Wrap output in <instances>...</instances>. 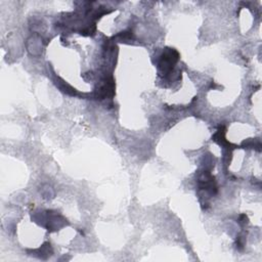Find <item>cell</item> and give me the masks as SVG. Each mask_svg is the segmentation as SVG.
<instances>
[{"instance_id":"6da1fadb","label":"cell","mask_w":262,"mask_h":262,"mask_svg":"<svg viewBox=\"0 0 262 262\" xmlns=\"http://www.w3.org/2000/svg\"><path fill=\"white\" fill-rule=\"evenodd\" d=\"M177 60H178V54L176 52L168 50L166 52H165L160 62V68L163 71V73L165 74L169 73L172 70L173 65L177 62Z\"/></svg>"}]
</instances>
